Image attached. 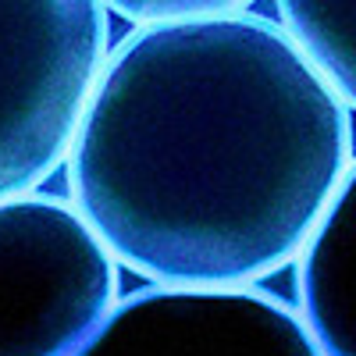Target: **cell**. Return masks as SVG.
Instances as JSON below:
<instances>
[{"label": "cell", "instance_id": "cell-6", "mask_svg": "<svg viewBox=\"0 0 356 356\" xmlns=\"http://www.w3.org/2000/svg\"><path fill=\"white\" fill-rule=\"evenodd\" d=\"M282 29L346 107H356V0H282Z\"/></svg>", "mask_w": 356, "mask_h": 356}, {"label": "cell", "instance_id": "cell-3", "mask_svg": "<svg viewBox=\"0 0 356 356\" xmlns=\"http://www.w3.org/2000/svg\"><path fill=\"white\" fill-rule=\"evenodd\" d=\"M114 307V257L75 203H0V356H75Z\"/></svg>", "mask_w": 356, "mask_h": 356}, {"label": "cell", "instance_id": "cell-7", "mask_svg": "<svg viewBox=\"0 0 356 356\" xmlns=\"http://www.w3.org/2000/svg\"><path fill=\"white\" fill-rule=\"evenodd\" d=\"M246 4H214V0H186V4H168V0H157V4H114L111 11L122 15L129 22H136V29L146 25H182V22H200V18H218V15H232Z\"/></svg>", "mask_w": 356, "mask_h": 356}, {"label": "cell", "instance_id": "cell-1", "mask_svg": "<svg viewBox=\"0 0 356 356\" xmlns=\"http://www.w3.org/2000/svg\"><path fill=\"white\" fill-rule=\"evenodd\" d=\"M75 211L164 289H246L300 260L353 164L349 107L239 8L118 43L68 150Z\"/></svg>", "mask_w": 356, "mask_h": 356}, {"label": "cell", "instance_id": "cell-5", "mask_svg": "<svg viewBox=\"0 0 356 356\" xmlns=\"http://www.w3.org/2000/svg\"><path fill=\"white\" fill-rule=\"evenodd\" d=\"M300 314L324 356H356V161L296 260Z\"/></svg>", "mask_w": 356, "mask_h": 356}, {"label": "cell", "instance_id": "cell-4", "mask_svg": "<svg viewBox=\"0 0 356 356\" xmlns=\"http://www.w3.org/2000/svg\"><path fill=\"white\" fill-rule=\"evenodd\" d=\"M75 356H324L303 314L260 289H139Z\"/></svg>", "mask_w": 356, "mask_h": 356}, {"label": "cell", "instance_id": "cell-2", "mask_svg": "<svg viewBox=\"0 0 356 356\" xmlns=\"http://www.w3.org/2000/svg\"><path fill=\"white\" fill-rule=\"evenodd\" d=\"M107 36L97 0H0V203L68 161Z\"/></svg>", "mask_w": 356, "mask_h": 356}]
</instances>
